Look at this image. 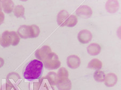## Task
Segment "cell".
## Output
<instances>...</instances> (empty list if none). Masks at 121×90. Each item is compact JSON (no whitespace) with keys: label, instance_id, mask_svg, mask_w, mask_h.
Masks as SVG:
<instances>
[{"label":"cell","instance_id":"cell-27","mask_svg":"<svg viewBox=\"0 0 121 90\" xmlns=\"http://www.w3.org/2000/svg\"><path fill=\"white\" fill-rule=\"evenodd\" d=\"M2 10V5H1V3L0 2V11Z\"/></svg>","mask_w":121,"mask_h":90},{"label":"cell","instance_id":"cell-29","mask_svg":"<svg viewBox=\"0 0 121 90\" xmlns=\"http://www.w3.org/2000/svg\"><path fill=\"white\" fill-rule=\"evenodd\" d=\"M0 38H1V36H0Z\"/></svg>","mask_w":121,"mask_h":90},{"label":"cell","instance_id":"cell-15","mask_svg":"<svg viewBox=\"0 0 121 90\" xmlns=\"http://www.w3.org/2000/svg\"><path fill=\"white\" fill-rule=\"evenodd\" d=\"M87 50L91 56H94L99 54L101 52V48L99 44L97 43H91L87 48Z\"/></svg>","mask_w":121,"mask_h":90},{"label":"cell","instance_id":"cell-14","mask_svg":"<svg viewBox=\"0 0 121 90\" xmlns=\"http://www.w3.org/2000/svg\"><path fill=\"white\" fill-rule=\"evenodd\" d=\"M3 11L6 14L11 13L14 9L15 4L11 0H3L0 1Z\"/></svg>","mask_w":121,"mask_h":90},{"label":"cell","instance_id":"cell-23","mask_svg":"<svg viewBox=\"0 0 121 90\" xmlns=\"http://www.w3.org/2000/svg\"><path fill=\"white\" fill-rule=\"evenodd\" d=\"M2 86L4 90H18L17 86H15V85L8 83V82H6L5 85H3Z\"/></svg>","mask_w":121,"mask_h":90},{"label":"cell","instance_id":"cell-28","mask_svg":"<svg viewBox=\"0 0 121 90\" xmlns=\"http://www.w3.org/2000/svg\"><path fill=\"white\" fill-rule=\"evenodd\" d=\"M0 90H4V89H3V86H2V87H1V89H0Z\"/></svg>","mask_w":121,"mask_h":90},{"label":"cell","instance_id":"cell-18","mask_svg":"<svg viewBox=\"0 0 121 90\" xmlns=\"http://www.w3.org/2000/svg\"><path fill=\"white\" fill-rule=\"evenodd\" d=\"M46 79L49 82L51 85L56 86L57 81V77H56V73L54 72H50L46 76H45Z\"/></svg>","mask_w":121,"mask_h":90},{"label":"cell","instance_id":"cell-17","mask_svg":"<svg viewBox=\"0 0 121 90\" xmlns=\"http://www.w3.org/2000/svg\"><path fill=\"white\" fill-rule=\"evenodd\" d=\"M93 77L95 81L99 82V83H102L104 81L106 74L103 71L98 70L94 72Z\"/></svg>","mask_w":121,"mask_h":90},{"label":"cell","instance_id":"cell-7","mask_svg":"<svg viewBox=\"0 0 121 90\" xmlns=\"http://www.w3.org/2000/svg\"><path fill=\"white\" fill-rule=\"evenodd\" d=\"M92 34L88 30H82L78 35V39L82 44H87L92 40Z\"/></svg>","mask_w":121,"mask_h":90},{"label":"cell","instance_id":"cell-21","mask_svg":"<svg viewBox=\"0 0 121 90\" xmlns=\"http://www.w3.org/2000/svg\"><path fill=\"white\" fill-rule=\"evenodd\" d=\"M78 23V18L75 15H70L67 21V23L66 26L68 27H73L75 26Z\"/></svg>","mask_w":121,"mask_h":90},{"label":"cell","instance_id":"cell-6","mask_svg":"<svg viewBox=\"0 0 121 90\" xmlns=\"http://www.w3.org/2000/svg\"><path fill=\"white\" fill-rule=\"evenodd\" d=\"M75 13L78 16L83 18H89L92 15L93 11L91 7L86 5H83L80 6L76 10Z\"/></svg>","mask_w":121,"mask_h":90},{"label":"cell","instance_id":"cell-24","mask_svg":"<svg viewBox=\"0 0 121 90\" xmlns=\"http://www.w3.org/2000/svg\"><path fill=\"white\" fill-rule=\"evenodd\" d=\"M40 90H55V89H54V86L51 85H46L44 86H41Z\"/></svg>","mask_w":121,"mask_h":90},{"label":"cell","instance_id":"cell-11","mask_svg":"<svg viewBox=\"0 0 121 90\" xmlns=\"http://www.w3.org/2000/svg\"><path fill=\"white\" fill-rule=\"evenodd\" d=\"M118 78L116 75L114 73H109L106 75L104 84L107 87H112L114 86L117 83Z\"/></svg>","mask_w":121,"mask_h":90},{"label":"cell","instance_id":"cell-22","mask_svg":"<svg viewBox=\"0 0 121 90\" xmlns=\"http://www.w3.org/2000/svg\"><path fill=\"white\" fill-rule=\"evenodd\" d=\"M41 85L39 81L32 82L29 84V90H40Z\"/></svg>","mask_w":121,"mask_h":90},{"label":"cell","instance_id":"cell-26","mask_svg":"<svg viewBox=\"0 0 121 90\" xmlns=\"http://www.w3.org/2000/svg\"><path fill=\"white\" fill-rule=\"evenodd\" d=\"M4 64V60L2 58L0 57V68H1Z\"/></svg>","mask_w":121,"mask_h":90},{"label":"cell","instance_id":"cell-20","mask_svg":"<svg viewBox=\"0 0 121 90\" xmlns=\"http://www.w3.org/2000/svg\"><path fill=\"white\" fill-rule=\"evenodd\" d=\"M69 77V72L66 68L62 67L60 68L56 73L57 79H62V78H68Z\"/></svg>","mask_w":121,"mask_h":90},{"label":"cell","instance_id":"cell-1","mask_svg":"<svg viewBox=\"0 0 121 90\" xmlns=\"http://www.w3.org/2000/svg\"><path fill=\"white\" fill-rule=\"evenodd\" d=\"M44 65L42 62L34 59L29 62L25 68L23 77L29 81L39 79L43 72Z\"/></svg>","mask_w":121,"mask_h":90},{"label":"cell","instance_id":"cell-2","mask_svg":"<svg viewBox=\"0 0 121 90\" xmlns=\"http://www.w3.org/2000/svg\"><path fill=\"white\" fill-rule=\"evenodd\" d=\"M40 29L36 25H23L17 30V34L23 39L36 38L40 34Z\"/></svg>","mask_w":121,"mask_h":90},{"label":"cell","instance_id":"cell-3","mask_svg":"<svg viewBox=\"0 0 121 90\" xmlns=\"http://www.w3.org/2000/svg\"><path fill=\"white\" fill-rule=\"evenodd\" d=\"M20 42V37L14 31H5L0 38V45L3 48H8L10 45L16 46Z\"/></svg>","mask_w":121,"mask_h":90},{"label":"cell","instance_id":"cell-5","mask_svg":"<svg viewBox=\"0 0 121 90\" xmlns=\"http://www.w3.org/2000/svg\"><path fill=\"white\" fill-rule=\"evenodd\" d=\"M51 52H52V50L50 47L48 45H44L36 51L35 56L39 61L43 62Z\"/></svg>","mask_w":121,"mask_h":90},{"label":"cell","instance_id":"cell-9","mask_svg":"<svg viewBox=\"0 0 121 90\" xmlns=\"http://www.w3.org/2000/svg\"><path fill=\"white\" fill-rule=\"evenodd\" d=\"M81 64V60L77 55H71L67 58V65L68 68L72 69H76L79 67Z\"/></svg>","mask_w":121,"mask_h":90},{"label":"cell","instance_id":"cell-12","mask_svg":"<svg viewBox=\"0 0 121 90\" xmlns=\"http://www.w3.org/2000/svg\"><path fill=\"white\" fill-rule=\"evenodd\" d=\"M120 7L118 1L116 0H109L107 1L106 9L108 13L110 14L116 13Z\"/></svg>","mask_w":121,"mask_h":90},{"label":"cell","instance_id":"cell-19","mask_svg":"<svg viewBox=\"0 0 121 90\" xmlns=\"http://www.w3.org/2000/svg\"><path fill=\"white\" fill-rule=\"evenodd\" d=\"M13 13L15 16L17 18L23 17L24 15L25 9L22 5H18L16 6L13 9Z\"/></svg>","mask_w":121,"mask_h":90},{"label":"cell","instance_id":"cell-25","mask_svg":"<svg viewBox=\"0 0 121 90\" xmlns=\"http://www.w3.org/2000/svg\"><path fill=\"white\" fill-rule=\"evenodd\" d=\"M5 16L2 11H0V25L2 24L4 20Z\"/></svg>","mask_w":121,"mask_h":90},{"label":"cell","instance_id":"cell-10","mask_svg":"<svg viewBox=\"0 0 121 90\" xmlns=\"http://www.w3.org/2000/svg\"><path fill=\"white\" fill-rule=\"evenodd\" d=\"M69 16V14L66 10H62L60 11L58 13L57 15V19H56L58 25L62 27L66 26Z\"/></svg>","mask_w":121,"mask_h":90},{"label":"cell","instance_id":"cell-16","mask_svg":"<svg viewBox=\"0 0 121 90\" xmlns=\"http://www.w3.org/2000/svg\"><path fill=\"white\" fill-rule=\"evenodd\" d=\"M102 67V63L101 60L94 58L91 60L88 64L87 68L93 70H100Z\"/></svg>","mask_w":121,"mask_h":90},{"label":"cell","instance_id":"cell-13","mask_svg":"<svg viewBox=\"0 0 121 90\" xmlns=\"http://www.w3.org/2000/svg\"><path fill=\"white\" fill-rule=\"evenodd\" d=\"M21 78L16 72H11L8 74L7 77L6 82L10 83L15 86H17L19 83L21 82Z\"/></svg>","mask_w":121,"mask_h":90},{"label":"cell","instance_id":"cell-8","mask_svg":"<svg viewBox=\"0 0 121 90\" xmlns=\"http://www.w3.org/2000/svg\"><path fill=\"white\" fill-rule=\"evenodd\" d=\"M56 85L59 90H71L72 89V83L68 78L57 79Z\"/></svg>","mask_w":121,"mask_h":90},{"label":"cell","instance_id":"cell-4","mask_svg":"<svg viewBox=\"0 0 121 90\" xmlns=\"http://www.w3.org/2000/svg\"><path fill=\"white\" fill-rule=\"evenodd\" d=\"M43 65L47 70H53L59 68L61 66L57 54L54 52H51L43 61Z\"/></svg>","mask_w":121,"mask_h":90}]
</instances>
